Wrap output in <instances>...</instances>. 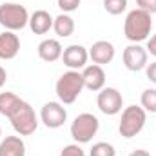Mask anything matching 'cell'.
Here are the masks:
<instances>
[{
    "instance_id": "obj_1",
    "label": "cell",
    "mask_w": 156,
    "mask_h": 156,
    "mask_svg": "<svg viewBox=\"0 0 156 156\" xmlns=\"http://www.w3.org/2000/svg\"><path fill=\"white\" fill-rule=\"evenodd\" d=\"M151 29H153V18L149 13L138 7L127 13L125 22H123V33L131 44H140L147 40L151 35Z\"/></svg>"
},
{
    "instance_id": "obj_2",
    "label": "cell",
    "mask_w": 156,
    "mask_h": 156,
    "mask_svg": "<svg viewBox=\"0 0 156 156\" xmlns=\"http://www.w3.org/2000/svg\"><path fill=\"white\" fill-rule=\"evenodd\" d=\"M83 87H85V85H83L82 73L71 71V69L58 78V80H56V85H55L56 96H58L60 104H66V105L76 102V98L80 96V93L83 91Z\"/></svg>"
},
{
    "instance_id": "obj_3",
    "label": "cell",
    "mask_w": 156,
    "mask_h": 156,
    "mask_svg": "<svg viewBox=\"0 0 156 156\" xmlns=\"http://www.w3.org/2000/svg\"><path fill=\"white\" fill-rule=\"evenodd\" d=\"M29 13L24 5L16 2H5L0 5V26L5 27L7 31H18L24 29L29 24Z\"/></svg>"
},
{
    "instance_id": "obj_4",
    "label": "cell",
    "mask_w": 156,
    "mask_h": 156,
    "mask_svg": "<svg viewBox=\"0 0 156 156\" xmlns=\"http://www.w3.org/2000/svg\"><path fill=\"white\" fill-rule=\"evenodd\" d=\"M145 109L144 107H138V105H129L123 109L122 118H120V125H118V131H120V136L122 138H134L145 125Z\"/></svg>"
},
{
    "instance_id": "obj_5",
    "label": "cell",
    "mask_w": 156,
    "mask_h": 156,
    "mask_svg": "<svg viewBox=\"0 0 156 156\" xmlns=\"http://www.w3.org/2000/svg\"><path fill=\"white\" fill-rule=\"evenodd\" d=\"M100 129L98 118L91 113H82L78 115L71 123V136L76 144H89Z\"/></svg>"
},
{
    "instance_id": "obj_6",
    "label": "cell",
    "mask_w": 156,
    "mask_h": 156,
    "mask_svg": "<svg viewBox=\"0 0 156 156\" xmlns=\"http://www.w3.org/2000/svg\"><path fill=\"white\" fill-rule=\"evenodd\" d=\"M9 122L13 125V129L20 134V136H29L37 131L38 127V116L35 113V109L27 104V102H22L20 107L9 116Z\"/></svg>"
},
{
    "instance_id": "obj_7",
    "label": "cell",
    "mask_w": 156,
    "mask_h": 156,
    "mask_svg": "<svg viewBox=\"0 0 156 156\" xmlns=\"http://www.w3.org/2000/svg\"><path fill=\"white\" fill-rule=\"evenodd\" d=\"M96 105L98 109L107 115V116H115L122 111L123 107V96L122 93L115 89V87H104L102 91H98V96H96Z\"/></svg>"
},
{
    "instance_id": "obj_8",
    "label": "cell",
    "mask_w": 156,
    "mask_h": 156,
    "mask_svg": "<svg viewBox=\"0 0 156 156\" xmlns=\"http://www.w3.org/2000/svg\"><path fill=\"white\" fill-rule=\"evenodd\" d=\"M40 120L47 129H58L66 123L67 120V111L60 102H47L44 104L40 111Z\"/></svg>"
},
{
    "instance_id": "obj_9",
    "label": "cell",
    "mask_w": 156,
    "mask_h": 156,
    "mask_svg": "<svg viewBox=\"0 0 156 156\" xmlns=\"http://www.w3.org/2000/svg\"><path fill=\"white\" fill-rule=\"evenodd\" d=\"M147 58L149 53L140 44H131L123 49V66L133 73H138L144 67H147Z\"/></svg>"
},
{
    "instance_id": "obj_10",
    "label": "cell",
    "mask_w": 156,
    "mask_h": 156,
    "mask_svg": "<svg viewBox=\"0 0 156 156\" xmlns=\"http://www.w3.org/2000/svg\"><path fill=\"white\" fill-rule=\"evenodd\" d=\"M62 60H64V66H67L71 71L83 69L87 66V60H89V51L80 44L67 45L62 53Z\"/></svg>"
},
{
    "instance_id": "obj_11",
    "label": "cell",
    "mask_w": 156,
    "mask_h": 156,
    "mask_svg": "<svg viewBox=\"0 0 156 156\" xmlns=\"http://www.w3.org/2000/svg\"><path fill=\"white\" fill-rule=\"evenodd\" d=\"M82 78H83V85L85 89L93 91V93H98L105 87V71L102 66H85L83 67V73H82Z\"/></svg>"
},
{
    "instance_id": "obj_12",
    "label": "cell",
    "mask_w": 156,
    "mask_h": 156,
    "mask_svg": "<svg viewBox=\"0 0 156 156\" xmlns=\"http://www.w3.org/2000/svg\"><path fill=\"white\" fill-rule=\"evenodd\" d=\"M89 58L96 66L111 64L113 58H115V45L107 40H98L89 47Z\"/></svg>"
},
{
    "instance_id": "obj_13",
    "label": "cell",
    "mask_w": 156,
    "mask_h": 156,
    "mask_svg": "<svg viewBox=\"0 0 156 156\" xmlns=\"http://www.w3.org/2000/svg\"><path fill=\"white\" fill-rule=\"evenodd\" d=\"M20 51V38L13 31L0 35V60H13Z\"/></svg>"
},
{
    "instance_id": "obj_14",
    "label": "cell",
    "mask_w": 156,
    "mask_h": 156,
    "mask_svg": "<svg viewBox=\"0 0 156 156\" xmlns=\"http://www.w3.org/2000/svg\"><path fill=\"white\" fill-rule=\"evenodd\" d=\"M53 22H55V18L45 9H38L29 16V27H31V31L35 35L49 33V29H53Z\"/></svg>"
},
{
    "instance_id": "obj_15",
    "label": "cell",
    "mask_w": 156,
    "mask_h": 156,
    "mask_svg": "<svg viewBox=\"0 0 156 156\" xmlns=\"http://www.w3.org/2000/svg\"><path fill=\"white\" fill-rule=\"evenodd\" d=\"M37 51H38V56L44 62H56L58 58H62V53H64L62 44L55 38L42 40L38 44V49Z\"/></svg>"
},
{
    "instance_id": "obj_16",
    "label": "cell",
    "mask_w": 156,
    "mask_h": 156,
    "mask_svg": "<svg viewBox=\"0 0 156 156\" xmlns=\"http://www.w3.org/2000/svg\"><path fill=\"white\" fill-rule=\"evenodd\" d=\"M0 156H26V144L20 136H5L0 142Z\"/></svg>"
},
{
    "instance_id": "obj_17",
    "label": "cell",
    "mask_w": 156,
    "mask_h": 156,
    "mask_svg": "<svg viewBox=\"0 0 156 156\" xmlns=\"http://www.w3.org/2000/svg\"><path fill=\"white\" fill-rule=\"evenodd\" d=\"M53 29H55V33H56L60 38H67V37H71V35L75 33V20H73L67 13H62V15H58V16L55 18Z\"/></svg>"
},
{
    "instance_id": "obj_18",
    "label": "cell",
    "mask_w": 156,
    "mask_h": 156,
    "mask_svg": "<svg viewBox=\"0 0 156 156\" xmlns=\"http://www.w3.org/2000/svg\"><path fill=\"white\" fill-rule=\"evenodd\" d=\"M24 100L22 98H18L15 93H0V115L5 118H9L18 107H20V104H22Z\"/></svg>"
},
{
    "instance_id": "obj_19",
    "label": "cell",
    "mask_w": 156,
    "mask_h": 156,
    "mask_svg": "<svg viewBox=\"0 0 156 156\" xmlns=\"http://www.w3.org/2000/svg\"><path fill=\"white\" fill-rule=\"evenodd\" d=\"M140 102L145 113H156V89H145L142 93Z\"/></svg>"
},
{
    "instance_id": "obj_20",
    "label": "cell",
    "mask_w": 156,
    "mask_h": 156,
    "mask_svg": "<svg viewBox=\"0 0 156 156\" xmlns=\"http://www.w3.org/2000/svg\"><path fill=\"white\" fill-rule=\"evenodd\" d=\"M89 156H116V151L111 144L107 142H98L91 147L89 151Z\"/></svg>"
},
{
    "instance_id": "obj_21",
    "label": "cell",
    "mask_w": 156,
    "mask_h": 156,
    "mask_svg": "<svg viewBox=\"0 0 156 156\" xmlns=\"http://www.w3.org/2000/svg\"><path fill=\"white\" fill-rule=\"evenodd\" d=\"M104 9L109 15H122L127 9V0H104Z\"/></svg>"
},
{
    "instance_id": "obj_22",
    "label": "cell",
    "mask_w": 156,
    "mask_h": 156,
    "mask_svg": "<svg viewBox=\"0 0 156 156\" xmlns=\"http://www.w3.org/2000/svg\"><path fill=\"white\" fill-rule=\"evenodd\" d=\"M58 7L64 11V13H73L76 11L78 5H80V0H56Z\"/></svg>"
},
{
    "instance_id": "obj_23",
    "label": "cell",
    "mask_w": 156,
    "mask_h": 156,
    "mask_svg": "<svg viewBox=\"0 0 156 156\" xmlns=\"http://www.w3.org/2000/svg\"><path fill=\"white\" fill-rule=\"evenodd\" d=\"M60 156H85V153H83V149L78 144H71V145H66L62 149Z\"/></svg>"
},
{
    "instance_id": "obj_24",
    "label": "cell",
    "mask_w": 156,
    "mask_h": 156,
    "mask_svg": "<svg viewBox=\"0 0 156 156\" xmlns=\"http://www.w3.org/2000/svg\"><path fill=\"white\" fill-rule=\"evenodd\" d=\"M136 5H138V9H142L149 15L156 13V0H136Z\"/></svg>"
},
{
    "instance_id": "obj_25",
    "label": "cell",
    "mask_w": 156,
    "mask_h": 156,
    "mask_svg": "<svg viewBox=\"0 0 156 156\" xmlns=\"http://www.w3.org/2000/svg\"><path fill=\"white\" fill-rule=\"evenodd\" d=\"M147 53H151L153 56H156V35H153L151 38L147 40Z\"/></svg>"
},
{
    "instance_id": "obj_26",
    "label": "cell",
    "mask_w": 156,
    "mask_h": 156,
    "mask_svg": "<svg viewBox=\"0 0 156 156\" xmlns=\"http://www.w3.org/2000/svg\"><path fill=\"white\" fill-rule=\"evenodd\" d=\"M147 78H149L153 83H156V62H153V64L147 66Z\"/></svg>"
},
{
    "instance_id": "obj_27",
    "label": "cell",
    "mask_w": 156,
    "mask_h": 156,
    "mask_svg": "<svg viewBox=\"0 0 156 156\" xmlns=\"http://www.w3.org/2000/svg\"><path fill=\"white\" fill-rule=\"evenodd\" d=\"M129 156H151V153L145 151V149H136V151H133Z\"/></svg>"
},
{
    "instance_id": "obj_28",
    "label": "cell",
    "mask_w": 156,
    "mask_h": 156,
    "mask_svg": "<svg viewBox=\"0 0 156 156\" xmlns=\"http://www.w3.org/2000/svg\"><path fill=\"white\" fill-rule=\"evenodd\" d=\"M5 80H7V73H5V69L0 66V87L5 83Z\"/></svg>"
},
{
    "instance_id": "obj_29",
    "label": "cell",
    "mask_w": 156,
    "mask_h": 156,
    "mask_svg": "<svg viewBox=\"0 0 156 156\" xmlns=\"http://www.w3.org/2000/svg\"><path fill=\"white\" fill-rule=\"evenodd\" d=\"M0 136H2V127H0Z\"/></svg>"
}]
</instances>
